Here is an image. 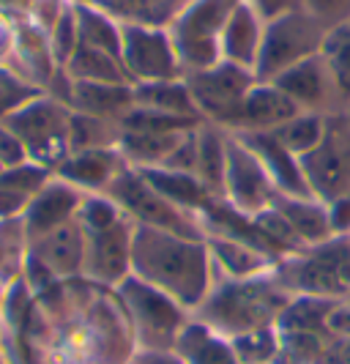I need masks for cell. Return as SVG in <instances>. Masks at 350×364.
<instances>
[{
  "label": "cell",
  "mask_w": 350,
  "mask_h": 364,
  "mask_svg": "<svg viewBox=\"0 0 350 364\" xmlns=\"http://www.w3.org/2000/svg\"><path fill=\"white\" fill-rule=\"evenodd\" d=\"M214 257L205 238H189L151 225H134L131 274L175 299L184 310H197L214 288Z\"/></svg>",
  "instance_id": "1"
},
{
  "label": "cell",
  "mask_w": 350,
  "mask_h": 364,
  "mask_svg": "<svg viewBox=\"0 0 350 364\" xmlns=\"http://www.w3.org/2000/svg\"><path fill=\"white\" fill-rule=\"evenodd\" d=\"M295 293L279 282L274 272L249 277V279H224L211 288L205 301L197 307L203 312V323L219 334L241 337L260 328H274L285 307Z\"/></svg>",
  "instance_id": "2"
},
{
  "label": "cell",
  "mask_w": 350,
  "mask_h": 364,
  "mask_svg": "<svg viewBox=\"0 0 350 364\" xmlns=\"http://www.w3.org/2000/svg\"><path fill=\"white\" fill-rule=\"evenodd\" d=\"M274 277L290 293L342 299L350 293V236H332L323 244L304 247L282 257Z\"/></svg>",
  "instance_id": "3"
},
{
  "label": "cell",
  "mask_w": 350,
  "mask_h": 364,
  "mask_svg": "<svg viewBox=\"0 0 350 364\" xmlns=\"http://www.w3.org/2000/svg\"><path fill=\"white\" fill-rule=\"evenodd\" d=\"M332 28H326L317 17H312L304 6L290 9L274 19H266V33L260 47L255 77L263 82L277 80L282 72L293 69L295 63L320 55Z\"/></svg>",
  "instance_id": "4"
},
{
  "label": "cell",
  "mask_w": 350,
  "mask_h": 364,
  "mask_svg": "<svg viewBox=\"0 0 350 364\" xmlns=\"http://www.w3.org/2000/svg\"><path fill=\"white\" fill-rule=\"evenodd\" d=\"M241 0H189L167 22L184 74L211 69L222 60V31Z\"/></svg>",
  "instance_id": "5"
},
{
  "label": "cell",
  "mask_w": 350,
  "mask_h": 364,
  "mask_svg": "<svg viewBox=\"0 0 350 364\" xmlns=\"http://www.w3.org/2000/svg\"><path fill=\"white\" fill-rule=\"evenodd\" d=\"M102 195H107L134 225H151V228H162V230L178 233V236L205 238L200 219L167 200L165 195L143 176V170H137L131 164H126L112 178L110 186Z\"/></svg>",
  "instance_id": "6"
},
{
  "label": "cell",
  "mask_w": 350,
  "mask_h": 364,
  "mask_svg": "<svg viewBox=\"0 0 350 364\" xmlns=\"http://www.w3.org/2000/svg\"><path fill=\"white\" fill-rule=\"evenodd\" d=\"M69 121H72V107L58 102L50 93H41L25 107H19L6 121V127L17 134L33 162L44 164L55 173L58 164L72 154Z\"/></svg>",
  "instance_id": "7"
},
{
  "label": "cell",
  "mask_w": 350,
  "mask_h": 364,
  "mask_svg": "<svg viewBox=\"0 0 350 364\" xmlns=\"http://www.w3.org/2000/svg\"><path fill=\"white\" fill-rule=\"evenodd\" d=\"M197 112L205 124L219 127L224 132H239L241 107L249 88L258 82L255 72L219 60L211 69L184 74Z\"/></svg>",
  "instance_id": "8"
},
{
  "label": "cell",
  "mask_w": 350,
  "mask_h": 364,
  "mask_svg": "<svg viewBox=\"0 0 350 364\" xmlns=\"http://www.w3.org/2000/svg\"><path fill=\"white\" fill-rule=\"evenodd\" d=\"M121 304L129 312L131 323L148 350H173L184 323V307L170 299L167 293L156 291L143 279L129 274L118 285Z\"/></svg>",
  "instance_id": "9"
},
{
  "label": "cell",
  "mask_w": 350,
  "mask_h": 364,
  "mask_svg": "<svg viewBox=\"0 0 350 364\" xmlns=\"http://www.w3.org/2000/svg\"><path fill=\"white\" fill-rule=\"evenodd\" d=\"M301 167L312 195L320 203H334L350 198V115H329L326 134L307 156Z\"/></svg>",
  "instance_id": "10"
},
{
  "label": "cell",
  "mask_w": 350,
  "mask_h": 364,
  "mask_svg": "<svg viewBox=\"0 0 350 364\" xmlns=\"http://www.w3.org/2000/svg\"><path fill=\"white\" fill-rule=\"evenodd\" d=\"M121 60H124L131 85L184 77V66H181V58H178L175 41L170 36L167 25L124 22Z\"/></svg>",
  "instance_id": "11"
},
{
  "label": "cell",
  "mask_w": 350,
  "mask_h": 364,
  "mask_svg": "<svg viewBox=\"0 0 350 364\" xmlns=\"http://www.w3.org/2000/svg\"><path fill=\"white\" fill-rule=\"evenodd\" d=\"M279 198L277 186L266 167L255 156V151L239 134H227V173H224V200L241 214L255 217L271 208Z\"/></svg>",
  "instance_id": "12"
},
{
  "label": "cell",
  "mask_w": 350,
  "mask_h": 364,
  "mask_svg": "<svg viewBox=\"0 0 350 364\" xmlns=\"http://www.w3.org/2000/svg\"><path fill=\"white\" fill-rule=\"evenodd\" d=\"M271 82H277L304 112L339 115V112H348L350 107L348 96L337 80V72L332 69L329 58L323 53L295 63L293 69L282 72Z\"/></svg>",
  "instance_id": "13"
},
{
  "label": "cell",
  "mask_w": 350,
  "mask_h": 364,
  "mask_svg": "<svg viewBox=\"0 0 350 364\" xmlns=\"http://www.w3.org/2000/svg\"><path fill=\"white\" fill-rule=\"evenodd\" d=\"M131 238L134 222L118 219L110 228L85 230V269L82 274L107 288H118L131 274Z\"/></svg>",
  "instance_id": "14"
},
{
  "label": "cell",
  "mask_w": 350,
  "mask_h": 364,
  "mask_svg": "<svg viewBox=\"0 0 350 364\" xmlns=\"http://www.w3.org/2000/svg\"><path fill=\"white\" fill-rule=\"evenodd\" d=\"M82 198H85V192H80L69 181L53 176L33 195V200L28 203V208L22 214V225H25L28 241H33V238L44 236V233H50V230H55L60 225L77 219Z\"/></svg>",
  "instance_id": "15"
},
{
  "label": "cell",
  "mask_w": 350,
  "mask_h": 364,
  "mask_svg": "<svg viewBox=\"0 0 350 364\" xmlns=\"http://www.w3.org/2000/svg\"><path fill=\"white\" fill-rule=\"evenodd\" d=\"M28 255L53 274L55 279L77 277L85 269V228L80 219H72L55 230L33 238L28 244Z\"/></svg>",
  "instance_id": "16"
},
{
  "label": "cell",
  "mask_w": 350,
  "mask_h": 364,
  "mask_svg": "<svg viewBox=\"0 0 350 364\" xmlns=\"http://www.w3.org/2000/svg\"><path fill=\"white\" fill-rule=\"evenodd\" d=\"M239 137L255 151V156L263 162L266 173L271 176L279 195H285V198H315L310 183H307V176H304L301 159L293 151L282 146L271 132H241Z\"/></svg>",
  "instance_id": "17"
},
{
  "label": "cell",
  "mask_w": 350,
  "mask_h": 364,
  "mask_svg": "<svg viewBox=\"0 0 350 364\" xmlns=\"http://www.w3.org/2000/svg\"><path fill=\"white\" fill-rule=\"evenodd\" d=\"M301 112L304 109L298 107L277 82L258 80L244 99L239 132H233V134H241V132H277L279 127H285L288 121H293Z\"/></svg>",
  "instance_id": "18"
},
{
  "label": "cell",
  "mask_w": 350,
  "mask_h": 364,
  "mask_svg": "<svg viewBox=\"0 0 350 364\" xmlns=\"http://www.w3.org/2000/svg\"><path fill=\"white\" fill-rule=\"evenodd\" d=\"M263 33H266V17L249 0H241L239 9L233 11V17L227 19L222 31V60L255 72L260 47H263Z\"/></svg>",
  "instance_id": "19"
},
{
  "label": "cell",
  "mask_w": 350,
  "mask_h": 364,
  "mask_svg": "<svg viewBox=\"0 0 350 364\" xmlns=\"http://www.w3.org/2000/svg\"><path fill=\"white\" fill-rule=\"evenodd\" d=\"M121 148H93L74 151L58 164L55 176L77 186L80 192H104L110 181L126 167Z\"/></svg>",
  "instance_id": "20"
},
{
  "label": "cell",
  "mask_w": 350,
  "mask_h": 364,
  "mask_svg": "<svg viewBox=\"0 0 350 364\" xmlns=\"http://www.w3.org/2000/svg\"><path fill=\"white\" fill-rule=\"evenodd\" d=\"M69 107L121 124L124 115L134 107V91L129 82H74L72 80Z\"/></svg>",
  "instance_id": "21"
},
{
  "label": "cell",
  "mask_w": 350,
  "mask_h": 364,
  "mask_svg": "<svg viewBox=\"0 0 350 364\" xmlns=\"http://www.w3.org/2000/svg\"><path fill=\"white\" fill-rule=\"evenodd\" d=\"M274 208L288 219V225L295 230V236L304 247L323 244L334 236L332 225H329V208L317 198H285V195H279L274 200Z\"/></svg>",
  "instance_id": "22"
},
{
  "label": "cell",
  "mask_w": 350,
  "mask_h": 364,
  "mask_svg": "<svg viewBox=\"0 0 350 364\" xmlns=\"http://www.w3.org/2000/svg\"><path fill=\"white\" fill-rule=\"evenodd\" d=\"M134 91V105L137 107L156 109V112H167V115H184V118H200L197 105L192 99V91L186 85V77L178 80H156V82H137L131 85Z\"/></svg>",
  "instance_id": "23"
},
{
  "label": "cell",
  "mask_w": 350,
  "mask_h": 364,
  "mask_svg": "<svg viewBox=\"0 0 350 364\" xmlns=\"http://www.w3.org/2000/svg\"><path fill=\"white\" fill-rule=\"evenodd\" d=\"M227 134L219 127L203 124L197 132V167L195 176L205 189L224 200V173H227Z\"/></svg>",
  "instance_id": "24"
},
{
  "label": "cell",
  "mask_w": 350,
  "mask_h": 364,
  "mask_svg": "<svg viewBox=\"0 0 350 364\" xmlns=\"http://www.w3.org/2000/svg\"><path fill=\"white\" fill-rule=\"evenodd\" d=\"M77 14V31H80V44H88L96 50H104L121 58V44H124V22L112 17L110 11L99 9L96 3L77 0L74 3Z\"/></svg>",
  "instance_id": "25"
},
{
  "label": "cell",
  "mask_w": 350,
  "mask_h": 364,
  "mask_svg": "<svg viewBox=\"0 0 350 364\" xmlns=\"http://www.w3.org/2000/svg\"><path fill=\"white\" fill-rule=\"evenodd\" d=\"M175 350L184 364H239L233 343H224L219 331L205 326L203 321L181 328Z\"/></svg>",
  "instance_id": "26"
},
{
  "label": "cell",
  "mask_w": 350,
  "mask_h": 364,
  "mask_svg": "<svg viewBox=\"0 0 350 364\" xmlns=\"http://www.w3.org/2000/svg\"><path fill=\"white\" fill-rule=\"evenodd\" d=\"M63 72L72 77L74 82H129V74L124 69V60L118 55L96 50L88 44H80Z\"/></svg>",
  "instance_id": "27"
},
{
  "label": "cell",
  "mask_w": 350,
  "mask_h": 364,
  "mask_svg": "<svg viewBox=\"0 0 350 364\" xmlns=\"http://www.w3.org/2000/svg\"><path fill=\"white\" fill-rule=\"evenodd\" d=\"M88 3H96L99 9L110 11L121 22L167 25L189 0H88Z\"/></svg>",
  "instance_id": "28"
},
{
  "label": "cell",
  "mask_w": 350,
  "mask_h": 364,
  "mask_svg": "<svg viewBox=\"0 0 350 364\" xmlns=\"http://www.w3.org/2000/svg\"><path fill=\"white\" fill-rule=\"evenodd\" d=\"M118 143H121V124L72 109V121H69L72 154L74 151H93V148H118Z\"/></svg>",
  "instance_id": "29"
},
{
  "label": "cell",
  "mask_w": 350,
  "mask_h": 364,
  "mask_svg": "<svg viewBox=\"0 0 350 364\" xmlns=\"http://www.w3.org/2000/svg\"><path fill=\"white\" fill-rule=\"evenodd\" d=\"M326 121L329 115H317V112H301L295 115L293 121H288L285 127H279L277 132H271L282 146L288 151H293L295 156H307L312 148H317V143L326 134Z\"/></svg>",
  "instance_id": "30"
},
{
  "label": "cell",
  "mask_w": 350,
  "mask_h": 364,
  "mask_svg": "<svg viewBox=\"0 0 350 364\" xmlns=\"http://www.w3.org/2000/svg\"><path fill=\"white\" fill-rule=\"evenodd\" d=\"M28 233L22 217L0 219V279H11L19 269H25V252L28 250Z\"/></svg>",
  "instance_id": "31"
},
{
  "label": "cell",
  "mask_w": 350,
  "mask_h": 364,
  "mask_svg": "<svg viewBox=\"0 0 350 364\" xmlns=\"http://www.w3.org/2000/svg\"><path fill=\"white\" fill-rule=\"evenodd\" d=\"M41 93L44 91L33 85L31 80H25L17 69L0 66V124H6L19 107H25Z\"/></svg>",
  "instance_id": "32"
},
{
  "label": "cell",
  "mask_w": 350,
  "mask_h": 364,
  "mask_svg": "<svg viewBox=\"0 0 350 364\" xmlns=\"http://www.w3.org/2000/svg\"><path fill=\"white\" fill-rule=\"evenodd\" d=\"M47 41L55 63L63 69L69 63L74 50L80 47V31H77V14H74V3H66V9L60 11V17L53 22V28L47 31Z\"/></svg>",
  "instance_id": "33"
},
{
  "label": "cell",
  "mask_w": 350,
  "mask_h": 364,
  "mask_svg": "<svg viewBox=\"0 0 350 364\" xmlns=\"http://www.w3.org/2000/svg\"><path fill=\"white\" fill-rule=\"evenodd\" d=\"M233 350H236L239 362L249 364H263L268 362V359H277V331L274 328H260V331H249V334L233 337Z\"/></svg>",
  "instance_id": "34"
},
{
  "label": "cell",
  "mask_w": 350,
  "mask_h": 364,
  "mask_svg": "<svg viewBox=\"0 0 350 364\" xmlns=\"http://www.w3.org/2000/svg\"><path fill=\"white\" fill-rule=\"evenodd\" d=\"M323 55L329 58L332 69L337 72V80H339V85H342V91H345L350 105V19L342 22V25H337L329 33Z\"/></svg>",
  "instance_id": "35"
},
{
  "label": "cell",
  "mask_w": 350,
  "mask_h": 364,
  "mask_svg": "<svg viewBox=\"0 0 350 364\" xmlns=\"http://www.w3.org/2000/svg\"><path fill=\"white\" fill-rule=\"evenodd\" d=\"M301 6L332 31L350 19V0H301Z\"/></svg>",
  "instance_id": "36"
},
{
  "label": "cell",
  "mask_w": 350,
  "mask_h": 364,
  "mask_svg": "<svg viewBox=\"0 0 350 364\" xmlns=\"http://www.w3.org/2000/svg\"><path fill=\"white\" fill-rule=\"evenodd\" d=\"M22 162H31L25 146L19 143V137L6 124H0V167L6 170V167H17Z\"/></svg>",
  "instance_id": "37"
},
{
  "label": "cell",
  "mask_w": 350,
  "mask_h": 364,
  "mask_svg": "<svg viewBox=\"0 0 350 364\" xmlns=\"http://www.w3.org/2000/svg\"><path fill=\"white\" fill-rule=\"evenodd\" d=\"M329 208V225L334 236H350V198L326 203Z\"/></svg>",
  "instance_id": "38"
},
{
  "label": "cell",
  "mask_w": 350,
  "mask_h": 364,
  "mask_svg": "<svg viewBox=\"0 0 350 364\" xmlns=\"http://www.w3.org/2000/svg\"><path fill=\"white\" fill-rule=\"evenodd\" d=\"M249 3H252L266 19H274V17H279V14H285V11L301 6V0H249Z\"/></svg>",
  "instance_id": "39"
},
{
  "label": "cell",
  "mask_w": 350,
  "mask_h": 364,
  "mask_svg": "<svg viewBox=\"0 0 350 364\" xmlns=\"http://www.w3.org/2000/svg\"><path fill=\"white\" fill-rule=\"evenodd\" d=\"M11 50H14V22L0 14V66L9 63Z\"/></svg>",
  "instance_id": "40"
},
{
  "label": "cell",
  "mask_w": 350,
  "mask_h": 364,
  "mask_svg": "<svg viewBox=\"0 0 350 364\" xmlns=\"http://www.w3.org/2000/svg\"><path fill=\"white\" fill-rule=\"evenodd\" d=\"M131 364H184V359L173 350H143L140 356H134Z\"/></svg>",
  "instance_id": "41"
},
{
  "label": "cell",
  "mask_w": 350,
  "mask_h": 364,
  "mask_svg": "<svg viewBox=\"0 0 350 364\" xmlns=\"http://www.w3.org/2000/svg\"><path fill=\"white\" fill-rule=\"evenodd\" d=\"M0 301H3V293H0Z\"/></svg>",
  "instance_id": "42"
},
{
  "label": "cell",
  "mask_w": 350,
  "mask_h": 364,
  "mask_svg": "<svg viewBox=\"0 0 350 364\" xmlns=\"http://www.w3.org/2000/svg\"><path fill=\"white\" fill-rule=\"evenodd\" d=\"M348 115H350V107H348Z\"/></svg>",
  "instance_id": "43"
},
{
  "label": "cell",
  "mask_w": 350,
  "mask_h": 364,
  "mask_svg": "<svg viewBox=\"0 0 350 364\" xmlns=\"http://www.w3.org/2000/svg\"><path fill=\"white\" fill-rule=\"evenodd\" d=\"M72 3H77V0H72Z\"/></svg>",
  "instance_id": "44"
}]
</instances>
